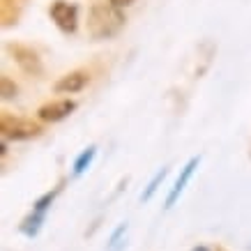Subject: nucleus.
I'll list each match as a JSON object with an SVG mask.
<instances>
[{
	"label": "nucleus",
	"mask_w": 251,
	"mask_h": 251,
	"mask_svg": "<svg viewBox=\"0 0 251 251\" xmlns=\"http://www.w3.org/2000/svg\"><path fill=\"white\" fill-rule=\"evenodd\" d=\"M49 16L62 32H74L78 25V7L69 0H53L49 7Z\"/></svg>",
	"instance_id": "4"
},
{
	"label": "nucleus",
	"mask_w": 251,
	"mask_h": 251,
	"mask_svg": "<svg viewBox=\"0 0 251 251\" xmlns=\"http://www.w3.org/2000/svg\"><path fill=\"white\" fill-rule=\"evenodd\" d=\"M95 154H97V145H90V148H85L83 152L76 157V161H74V175H83L88 168H90L92 159H95Z\"/></svg>",
	"instance_id": "9"
},
{
	"label": "nucleus",
	"mask_w": 251,
	"mask_h": 251,
	"mask_svg": "<svg viewBox=\"0 0 251 251\" xmlns=\"http://www.w3.org/2000/svg\"><path fill=\"white\" fill-rule=\"evenodd\" d=\"M5 49L14 58V62L19 65V69H21L23 74H28V76H42L44 65H42V58H39V53L32 46L21 44V42H9Z\"/></svg>",
	"instance_id": "3"
},
{
	"label": "nucleus",
	"mask_w": 251,
	"mask_h": 251,
	"mask_svg": "<svg viewBox=\"0 0 251 251\" xmlns=\"http://www.w3.org/2000/svg\"><path fill=\"white\" fill-rule=\"evenodd\" d=\"M0 16H2V25H12L16 23L19 14H21V2L19 0H2V5H0Z\"/></svg>",
	"instance_id": "8"
},
{
	"label": "nucleus",
	"mask_w": 251,
	"mask_h": 251,
	"mask_svg": "<svg viewBox=\"0 0 251 251\" xmlns=\"http://www.w3.org/2000/svg\"><path fill=\"white\" fill-rule=\"evenodd\" d=\"M0 134H2V138H9V141H30V138H37L42 134V127L28 118L2 113L0 115Z\"/></svg>",
	"instance_id": "2"
},
{
	"label": "nucleus",
	"mask_w": 251,
	"mask_h": 251,
	"mask_svg": "<svg viewBox=\"0 0 251 251\" xmlns=\"http://www.w3.org/2000/svg\"><path fill=\"white\" fill-rule=\"evenodd\" d=\"M198 164H201V157H191V159L184 164V168L180 171V177L175 180V187L171 189V194H168V198H166V210L175 205V201H177L180 194L184 191V187H187V182L191 180V175H194V171H196Z\"/></svg>",
	"instance_id": "7"
},
{
	"label": "nucleus",
	"mask_w": 251,
	"mask_h": 251,
	"mask_svg": "<svg viewBox=\"0 0 251 251\" xmlns=\"http://www.w3.org/2000/svg\"><path fill=\"white\" fill-rule=\"evenodd\" d=\"M166 175H168V168H161V171H157V173H154V177L150 180V184H148V189L141 194V201H143V203H148V201L154 196V191L159 189V184L164 182V177H166Z\"/></svg>",
	"instance_id": "11"
},
{
	"label": "nucleus",
	"mask_w": 251,
	"mask_h": 251,
	"mask_svg": "<svg viewBox=\"0 0 251 251\" xmlns=\"http://www.w3.org/2000/svg\"><path fill=\"white\" fill-rule=\"evenodd\" d=\"M106 2H111L113 7H118V9H122V7H129V5H134L136 0H106Z\"/></svg>",
	"instance_id": "14"
},
{
	"label": "nucleus",
	"mask_w": 251,
	"mask_h": 251,
	"mask_svg": "<svg viewBox=\"0 0 251 251\" xmlns=\"http://www.w3.org/2000/svg\"><path fill=\"white\" fill-rule=\"evenodd\" d=\"M0 95H2V99L16 97V83L9 76H2V78H0Z\"/></svg>",
	"instance_id": "13"
},
{
	"label": "nucleus",
	"mask_w": 251,
	"mask_h": 251,
	"mask_svg": "<svg viewBox=\"0 0 251 251\" xmlns=\"http://www.w3.org/2000/svg\"><path fill=\"white\" fill-rule=\"evenodd\" d=\"M90 83V72H85V69H74V72H69L65 76H60L55 81L53 90L60 92V95H74V92H81L85 85Z\"/></svg>",
	"instance_id": "5"
},
{
	"label": "nucleus",
	"mask_w": 251,
	"mask_h": 251,
	"mask_svg": "<svg viewBox=\"0 0 251 251\" xmlns=\"http://www.w3.org/2000/svg\"><path fill=\"white\" fill-rule=\"evenodd\" d=\"M191 251H207L205 247H196V249H191Z\"/></svg>",
	"instance_id": "15"
},
{
	"label": "nucleus",
	"mask_w": 251,
	"mask_h": 251,
	"mask_svg": "<svg viewBox=\"0 0 251 251\" xmlns=\"http://www.w3.org/2000/svg\"><path fill=\"white\" fill-rule=\"evenodd\" d=\"M42 221H44V214L32 212L30 217H25V221H23L21 230H23V233H25V235H28V237L37 235V233H39V228H42Z\"/></svg>",
	"instance_id": "12"
},
{
	"label": "nucleus",
	"mask_w": 251,
	"mask_h": 251,
	"mask_svg": "<svg viewBox=\"0 0 251 251\" xmlns=\"http://www.w3.org/2000/svg\"><path fill=\"white\" fill-rule=\"evenodd\" d=\"M125 12L113 7L111 2H95L88 12L85 30L92 39H111L125 28Z\"/></svg>",
	"instance_id": "1"
},
{
	"label": "nucleus",
	"mask_w": 251,
	"mask_h": 251,
	"mask_svg": "<svg viewBox=\"0 0 251 251\" xmlns=\"http://www.w3.org/2000/svg\"><path fill=\"white\" fill-rule=\"evenodd\" d=\"M74 108H76V101H72V99H55V101H49L44 106H39L37 115L42 122H60Z\"/></svg>",
	"instance_id": "6"
},
{
	"label": "nucleus",
	"mask_w": 251,
	"mask_h": 251,
	"mask_svg": "<svg viewBox=\"0 0 251 251\" xmlns=\"http://www.w3.org/2000/svg\"><path fill=\"white\" fill-rule=\"evenodd\" d=\"M60 189H62V184H58V187H55L53 191H46V194H44L42 198H37V201H35V205H32V212L44 214L46 210L51 207V203H53V198L58 196V194H60Z\"/></svg>",
	"instance_id": "10"
}]
</instances>
